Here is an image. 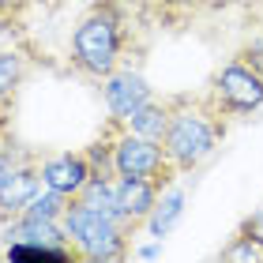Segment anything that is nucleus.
<instances>
[{
    "label": "nucleus",
    "instance_id": "f257e3e1",
    "mask_svg": "<svg viewBox=\"0 0 263 263\" xmlns=\"http://www.w3.org/2000/svg\"><path fill=\"white\" fill-rule=\"evenodd\" d=\"M143 30L147 27L128 11L124 0H90L71 27L68 68L90 83H102L113 68L128 61L139 64V57L147 53Z\"/></svg>",
    "mask_w": 263,
    "mask_h": 263
},
{
    "label": "nucleus",
    "instance_id": "39448f33",
    "mask_svg": "<svg viewBox=\"0 0 263 263\" xmlns=\"http://www.w3.org/2000/svg\"><path fill=\"white\" fill-rule=\"evenodd\" d=\"M207 94L230 121H241V117H252V113L263 109V76H256L245 61L230 57V61L211 76Z\"/></svg>",
    "mask_w": 263,
    "mask_h": 263
},
{
    "label": "nucleus",
    "instance_id": "0eeeda50",
    "mask_svg": "<svg viewBox=\"0 0 263 263\" xmlns=\"http://www.w3.org/2000/svg\"><path fill=\"white\" fill-rule=\"evenodd\" d=\"M42 192V154L27 151L15 165H8V173L0 177V218H15L23 207Z\"/></svg>",
    "mask_w": 263,
    "mask_h": 263
},
{
    "label": "nucleus",
    "instance_id": "412c9836",
    "mask_svg": "<svg viewBox=\"0 0 263 263\" xmlns=\"http://www.w3.org/2000/svg\"><path fill=\"white\" fill-rule=\"evenodd\" d=\"M237 230H241V233H248V237H252V241L263 248V211H256V214H248V218L241 222V226H237Z\"/></svg>",
    "mask_w": 263,
    "mask_h": 263
},
{
    "label": "nucleus",
    "instance_id": "423d86ee",
    "mask_svg": "<svg viewBox=\"0 0 263 263\" xmlns=\"http://www.w3.org/2000/svg\"><path fill=\"white\" fill-rule=\"evenodd\" d=\"M98 90H102L105 113H109L113 121H128V117L136 113L139 105H147V102L154 98L151 79L139 71L136 61H128V64H121V68H113L109 76L98 83Z\"/></svg>",
    "mask_w": 263,
    "mask_h": 263
},
{
    "label": "nucleus",
    "instance_id": "7ed1b4c3",
    "mask_svg": "<svg viewBox=\"0 0 263 263\" xmlns=\"http://www.w3.org/2000/svg\"><path fill=\"white\" fill-rule=\"evenodd\" d=\"M61 226L68 233V245L76 248L79 263H121L132 256V233L117 218L102 214L98 207H90L76 196L68 199Z\"/></svg>",
    "mask_w": 263,
    "mask_h": 263
},
{
    "label": "nucleus",
    "instance_id": "2eb2a0df",
    "mask_svg": "<svg viewBox=\"0 0 263 263\" xmlns=\"http://www.w3.org/2000/svg\"><path fill=\"white\" fill-rule=\"evenodd\" d=\"M196 15H199V0H158V19H154V27L181 30L184 23H192Z\"/></svg>",
    "mask_w": 263,
    "mask_h": 263
},
{
    "label": "nucleus",
    "instance_id": "20e7f679",
    "mask_svg": "<svg viewBox=\"0 0 263 263\" xmlns=\"http://www.w3.org/2000/svg\"><path fill=\"white\" fill-rule=\"evenodd\" d=\"M113 173L117 177H136V181H151L158 188H170L173 181H181V173L170 162L162 143L143 139L136 132H128L124 124L117 128V139H113Z\"/></svg>",
    "mask_w": 263,
    "mask_h": 263
},
{
    "label": "nucleus",
    "instance_id": "f3484780",
    "mask_svg": "<svg viewBox=\"0 0 263 263\" xmlns=\"http://www.w3.org/2000/svg\"><path fill=\"white\" fill-rule=\"evenodd\" d=\"M218 259H245V263H263V248L252 241L248 233H241L237 230L233 237H230V245L218 252Z\"/></svg>",
    "mask_w": 263,
    "mask_h": 263
},
{
    "label": "nucleus",
    "instance_id": "6ab92c4d",
    "mask_svg": "<svg viewBox=\"0 0 263 263\" xmlns=\"http://www.w3.org/2000/svg\"><path fill=\"white\" fill-rule=\"evenodd\" d=\"M233 57H237V61H245L248 68L256 71V76H263V27L248 34V38L237 45V53H233Z\"/></svg>",
    "mask_w": 263,
    "mask_h": 263
},
{
    "label": "nucleus",
    "instance_id": "ddd939ff",
    "mask_svg": "<svg viewBox=\"0 0 263 263\" xmlns=\"http://www.w3.org/2000/svg\"><path fill=\"white\" fill-rule=\"evenodd\" d=\"M165 124H170V98H158V94H154L147 105H139V109L124 121L128 132H136L143 139H154V143H162Z\"/></svg>",
    "mask_w": 263,
    "mask_h": 263
},
{
    "label": "nucleus",
    "instance_id": "9b49d317",
    "mask_svg": "<svg viewBox=\"0 0 263 263\" xmlns=\"http://www.w3.org/2000/svg\"><path fill=\"white\" fill-rule=\"evenodd\" d=\"M184 203H188V192L181 188V181H173L170 188H162V196H158V203H154V211L147 214V222H143L154 241H162V237L170 233L177 222H181Z\"/></svg>",
    "mask_w": 263,
    "mask_h": 263
},
{
    "label": "nucleus",
    "instance_id": "5701e85b",
    "mask_svg": "<svg viewBox=\"0 0 263 263\" xmlns=\"http://www.w3.org/2000/svg\"><path fill=\"white\" fill-rule=\"evenodd\" d=\"M222 4H230V0H199V11H218Z\"/></svg>",
    "mask_w": 263,
    "mask_h": 263
},
{
    "label": "nucleus",
    "instance_id": "4468645a",
    "mask_svg": "<svg viewBox=\"0 0 263 263\" xmlns=\"http://www.w3.org/2000/svg\"><path fill=\"white\" fill-rule=\"evenodd\" d=\"M8 241H49V245H68V233H64L61 222L30 218V214H15V218H8Z\"/></svg>",
    "mask_w": 263,
    "mask_h": 263
},
{
    "label": "nucleus",
    "instance_id": "a211bd4d",
    "mask_svg": "<svg viewBox=\"0 0 263 263\" xmlns=\"http://www.w3.org/2000/svg\"><path fill=\"white\" fill-rule=\"evenodd\" d=\"M34 0H0V30L4 34H23V27H27V15H30Z\"/></svg>",
    "mask_w": 263,
    "mask_h": 263
},
{
    "label": "nucleus",
    "instance_id": "b1692460",
    "mask_svg": "<svg viewBox=\"0 0 263 263\" xmlns=\"http://www.w3.org/2000/svg\"><path fill=\"white\" fill-rule=\"evenodd\" d=\"M64 0H34V8H45V11H57Z\"/></svg>",
    "mask_w": 263,
    "mask_h": 263
},
{
    "label": "nucleus",
    "instance_id": "dca6fc26",
    "mask_svg": "<svg viewBox=\"0 0 263 263\" xmlns=\"http://www.w3.org/2000/svg\"><path fill=\"white\" fill-rule=\"evenodd\" d=\"M68 199L64 192H53V188H45L42 184V192L34 196L27 207H23V214H30V218H49V222H61L64 218V211H68Z\"/></svg>",
    "mask_w": 263,
    "mask_h": 263
},
{
    "label": "nucleus",
    "instance_id": "6e6552de",
    "mask_svg": "<svg viewBox=\"0 0 263 263\" xmlns=\"http://www.w3.org/2000/svg\"><path fill=\"white\" fill-rule=\"evenodd\" d=\"M90 181V162L83 151H57V154H42V184L53 192L76 196L83 184Z\"/></svg>",
    "mask_w": 263,
    "mask_h": 263
},
{
    "label": "nucleus",
    "instance_id": "393cba45",
    "mask_svg": "<svg viewBox=\"0 0 263 263\" xmlns=\"http://www.w3.org/2000/svg\"><path fill=\"white\" fill-rule=\"evenodd\" d=\"M4 128H11V117H0V132H4Z\"/></svg>",
    "mask_w": 263,
    "mask_h": 263
},
{
    "label": "nucleus",
    "instance_id": "f8f14e48",
    "mask_svg": "<svg viewBox=\"0 0 263 263\" xmlns=\"http://www.w3.org/2000/svg\"><path fill=\"white\" fill-rule=\"evenodd\" d=\"M4 256L15 263H79L71 245H49V241H8Z\"/></svg>",
    "mask_w": 263,
    "mask_h": 263
},
{
    "label": "nucleus",
    "instance_id": "1a4fd4ad",
    "mask_svg": "<svg viewBox=\"0 0 263 263\" xmlns=\"http://www.w3.org/2000/svg\"><path fill=\"white\" fill-rule=\"evenodd\" d=\"M162 188L151 184V181H136V177H117V203H121V214L128 222L132 233L143 230V222H147V214L154 211V203H158Z\"/></svg>",
    "mask_w": 263,
    "mask_h": 263
},
{
    "label": "nucleus",
    "instance_id": "aec40b11",
    "mask_svg": "<svg viewBox=\"0 0 263 263\" xmlns=\"http://www.w3.org/2000/svg\"><path fill=\"white\" fill-rule=\"evenodd\" d=\"M124 4L143 27H154V19H158V0H124Z\"/></svg>",
    "mask_w": 263,
    "mask_h": 263
},
{
    "label": "nucleus",
    "instance_id": "4be33fe9",
    "mask_svg": "<svg viewBox=\"0 0 263 263\" xmlns=\"http://www.w3.org/2000/svg\"><path fill=\"white\" fill-rule=\"evenodd\" d=\"M162 256V245H147V248H139V259H158Z\"/></svg>",
    "mask_w": 263,
    "mask_h": 263
},
{
    "label": "nucleus",
    "instance_id": "f03ea898",
    "mask_svg": "<svg viewBox=\"0 0 263 263\" xmlns=\"http://www.w3.org/2000/svg\"><path fill=\"white\" fill-rule=\"evenodd\" d=\"M230 117L211 102V94H170V124H165L162 147L177 165V173H196L214 151L222 147Z\"/></svg>",
    "mask_w": 263,
    "mask_h": 263
},
{
    "label": "nucleus",
    "instance_id": "9d476101",
    "mask_svg": "<svg viewBox=\"0 0 263 263\" xmlns=\"http://www.w3.org/2000/svg\"><path fill=\"white\" fill-rule=\"evenodd\" d=\"M30 79V61L19 49H0V117H11Z\"/></svg>",
    "mask_w": 263,
    "mask_h": 263
}]
</instances>
